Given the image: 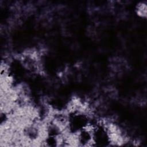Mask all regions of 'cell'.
Segmentation results:
<instances>
[{"label":"cell","instance_id":"obj_1","mask_svg":"<svg viewBox=\"0 0 147 147\" xmlns=\"http://www.w3.org/2000/svg\"><path fill=\"white\" fill-rule=\"evenodd\" d=\"M137 14L142 18H146V3L144 2H141L136 6Z\"/></svg>","mask_w":147,"mask_h":147}]
</instances>
